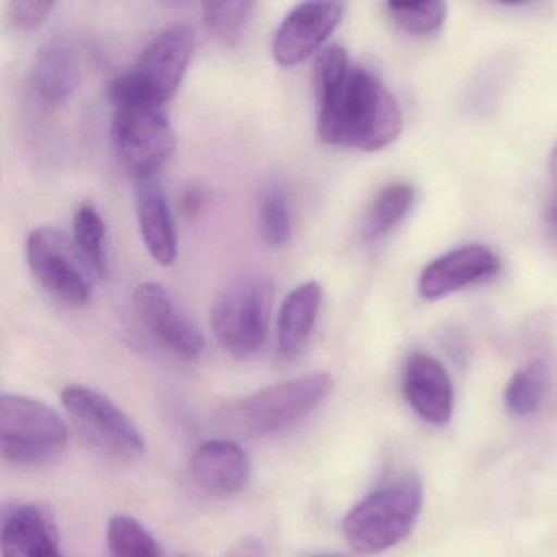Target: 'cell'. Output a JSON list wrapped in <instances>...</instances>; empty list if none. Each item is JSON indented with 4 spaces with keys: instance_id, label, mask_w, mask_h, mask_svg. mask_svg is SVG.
Here are the masks:
<instances>
[{
    "instance_id": "1",
    "label": "cell",
    "mask_w": 557,
    "mask_h": 557,
    "mask_svg": "<svg viewBox=\"0 0 557 557\" xmlns=\"http://www.w3.org/2000/svg\"><path fill=\"white\" fill-rule=\"evenodd\" d=\"M314 97L318 135L327 145L381 151L403 132V113L393 94L370 71L354 66L342 45L319 53Z\"/></svg>"
},
{
    "instance_id": "2",
    "label": "cell",
    "mask_w": 557,
    "mask_h": 557,
    "mask_svg": "<svg viewBox=\"0 0 557 557\" xmlns=\"http://www.w3.org/2000/svg\"><path fill=\"white\" fill-rule=\"evenodd\" d=\"M332 389L331 374L324 371L302 374L226 404L218 410L214 422L231 435L246 438L273 435L311 416Z\"/></svg>"
},
{
    "instance_id": "3",
    "label": "cell",
    "mask_w": 557,
    "mask_h": 557,
    "mask_svg": "<svg viewBox=\"0 0 557 557\" xmlns=\"http://www.w3.org/2000/svg\"><path fill=\"white\" fill-rule=\"evenodd\" d=\"M190 27L171 25L143 51L132 70L113 81L110 99L116 107H159L178 92L194 58Z\"/></svg>"
},
{
    "instance_id": "4",
    "label": "cell",
    "mask_w": 557,
    "mask_h": 557,
    "mask_svg": "<svg viewBox=\"0 0 557 557\" xmlns=\"http://www.w3.org/2000/svg\"><path fill=\"white\" fill-rule=\"evenodd\" d=\"M423 505L422 482L406 475L377 488L351 508L342 530L351 549L377 554L409 536Z\"/></svg>"
},
{
    "instance_id": "5",
    "label": "cell",
    "mask_w": 557,
    "mask_h": 557,
    "mask_svg": "<svg viewBox=\"0 0 557 557\" xmlns=\"http://www.w3.org/2000/svg\"><path fill=\"white\" fill-rule=\"evenodd\" d=\"M272 306L273 283L267 276L250 273L231 282L211 308L221 347L236 358L259 354L269 338Z\"/></svg>"
},
{
    "instance_id": "6",
    "label": "cell",
    "mask_w": 557,
    "mask_h": 557,
    "mask_svg": "<svg viewBox=\"0 0 557 557\" xmlns=\"http://www.w3.org/2000/svg\"><path fill=\"white\" fill-rule=\"evenodd\" d=\"M70 442L63 417L41 400L0 394V451L15 465L54 461Z\"/></svg>"
},
{
    "instance_id": "7",
    "label": "cell",
    "mask_w": 557,
    "mask_h": 557,
    "mask_svg": "<svg viewBox=\"0 0 557 557\" xmlns=\"http://www.w3.org/2000/svg\"><path fill=\"white\" fill-rule=\"evenodd\" d=\"M61 403L79 435L97 451L125 462L145 456V436L132 417L106 394L73 384L61 394Z\"/></svg>"
},
{
    "instance_id": "8",
    "label": "cell",
    "mask_w": 557,
    "mask_h": 557,
    "mask_svg": "<svg viewBox=\"0 0 557 557\" xmlns=\"http://www.w3.org/2000/svg\"><path fill=\"white\" fill-rule=\"evenodd\" d=\"M112 143L135 181L154 178L177 146L171 120L159 107H116Z\"/></svg>"
},
{
    "instance_id": "9",
    "label": "cell",
    "mask_w": 557,
    "mask_h": 557,
    "mask_svg": "<svg viewBox=\"0 0 557 557\" xmlns=\"http://www.w3.org/2000/svg\"><path fill=\"white\" fill-rule=\"evenodd\" d=\"M27 259L38 282L64 305L81 308L92 295L94 273L74 239L57 227L41 226L27 239Z\"/></svg>"
},
{
    "instance_id": "10",
    "label": "cell",
    "mask_w": 557,
    "mask_h": 557,
    "mask_svg": "<svg viewBox=\"0 0 557 557\" xmlns=\"http://www.w3.org/2000/svg\"><path fill=\"white\" fill-rule=\"evenodd\" d=\"M133 302L139 322L156 344L178 360L194 361L200 358L205 350L203 334L161 283L146 282L139 285Z\"/></svg>"
},
{
    "instance_id": "11",
    "label": "cell",
    "mask_w": 557,
    "mask_h": 557,
    "mask_svg": "<svg viewBox=\"0 0 557 557\" xmlns=\"http://www.w3.org/2000/svg\"><path fill=\"white\" fill-rule=\"evenodd\" d=\"M345 5L338 2H302L280 24L272 53L283 67L308 60L334 34L344 18Z\"/></svg>"
},
{
    "instance_id": "12",
    "label": "cell",
    "mask_w": 557,
    "mask_h": 557,
    "mask_svg": "<svg viewBox=\"0 0 557 557\" xmlns=\"http://www.w3.org/2000/svg\"><path fill=\"white\" fill-rule=\"evenodd\" d=\"M500 270V260L488 247L472 244L433 260L420 275L423 299L445 298L466 286L491 278Z\"/></svg>"
},
{
    "instance_id": "13",
    "label": "cell",
    "mask_w": 557,
    "mask_h": 557,
    "mask_svg": "<svg viewBox=\"0 0 557 557\" xmlns=\"http://www.w3.org/2000/svg\"><path fill=\"white\" fill-rule=\"evenodd\" d=\"M60 534L47 508L35 504L11 505L2 515V557H61Z\"/></svg>"
},
{
    "instance_id": "14",
    "label": "cell",
    "mask_w": 557,
    "mask_h": 557,
    "mask_svg": "<svg viewBox=\"0 0 557 557\" xmlns=\"http://www.w3.org/2000/svg\"><path fill=\"white\" fill-rule=\"evenodd\" d=\"M404 394L417 416L433 425H445L453 416L455 393L448 371L426 354H413L404 371Z\"/></svg>"
},
{
    "instance_id": "15",
    "label": "cell",
    "mask_w": 557,
    "mask_h": 557,
    "mask_svg": "<svg viewBox=\"0 0 557 557\" xmlns=\"http://www.w3.org/2000/svg\"><path fill=\"white\" fill-rule=\"evenodd\" d=\"M190 474L201 491L211 495H234L250 479V459L237 443L208 440L195 449Z\"/></svg>"
},
{
    "instance_id": "16",
    "label": "cell",
    "mask_w": 557,
    "mask_h": 557,
    "mask_svg": "<svg viewBox=\"0 0 557 557\" xmlns=\"http://www.w3.org/2000/svg\"><path fill=\"white\" fill-rule=\"evenodd\" d=\"M135 205L146 249L159 265L171 267L177 260V231L168 198L156 177L135 181Z\"/></svg>"
},
{
    "instance_id": "17",
    "label": "cell",
    "mask_w": 557,
    "mask_h": 557,
    "mask_svg": "<svg viewBox=\"0 0 557 557\" xmlns=\"http://www.w3.org/2000/svg\"><path fill=\"white\" fill-rule=\"evenodd\" d=\"M30 83L47 106L67 102L79 84V63L73 47L61 38L47 41L35 58Z\"/></svg>"
},
{
    "instance_id": "18",
    "label": "cell",
    "mask_w": 557,
    "mask_h": 557,
    "mask_svg": "<svg viewBox=\"0 0 557 557\" xmlns=\"http://www.w3.org/2000/svg\"><path fill=\"white\" fill-rule=\"evenodd\" d=\"M321 302L322 286L314 280L301 283L286 296L276 325L280 354L286 360L298 357L308 345L318 321Z\"/></svg>"
},
{
    "instance_id": "19",
    "label": "cell",
    "mask_w": 557,
    "mask_h": 557,
    "mask_svg": "<svg viewBox=\"0 0 557 557\" xmlns=\"http://www.w3.org/2000/svg\"><path fill=\"white\" fill-rule=\"evenodd\" d=\"M549 367L544 360H533L518 370L505 389V406L517 417H530L540 410L549 389Z\"/></svg>"
},
{
    "instance_id": "20",
    "label": "cell",
    "mask_w": 557,
    "mask_h": 557,
    "mask_svg": "<svg viewBox=\"0 0 557 557\" xmlns=\"http://www.w3.org/2000/svg\"><path fill=\"white\" fill-rule=\"evenodd\" d=\"M416 191L406 184L384 188L367 211L361 233L367 240H377L394 230L412 208Z\"/></svg>"
},
{
    "instance_id": "21",
    "label": "cell",
    "mask_w": 557,
    "mask_h": 557,
    "mask_svg": "<svg viewBox=\"0 0 557 557\" xmlns=\"http://www.w3.org/2000/svg\"><path fill=\"white\" fill-rule=\"evenodd\" d=\"M260 234L267 246L280 249L292 239L293 223L288 195L280 182H270L260 195Z\"/></svg>"
},
{
    "instance_id": "22",
    "label": "cell",
    "mask_w": 557,
    "mask_h": 557,
    "mask_svg": "<svg viewBox=\"0 0 557 557\" xmlns=\"http://www.w3.org/2000/svg\"><path fill=\"white\" fill-rule=\"evenodd\" d=\"M203 22L208 34L221 44H239L246 34L252 18L256 4L247 0H231V2H203Z\"/></svg>"
},
{
    "instance_id": "23",
    "label": "cell",
    "mask_w": 557,
    "mask_h": 557,
    "mask_svg": "<svg viewBox=\"0 0 557 557\" xmlns=\"http://www.w3.org/2000/svg\"><path fill=\"white\" fill-rule=\"evenodd\" d=\"M107 544L112 557H161L156 537L132 515L119 513L110 518Z\"/></svg>"
},
{
    "instance_id": "24",
    "label": "cell",
    "mask_w": 557,
    "mask_h": 557,
    "mask_svg": "<svg viewBox=\"0 0 557 557\" xmlns=\"http://www.w3.org/2000/svg\"><path fill=\"white\" fill-rule=\"evenodd\" d=\"M106 236V223L97 208L89 203L81 205L74 214V243L99 278L107 272Z\"/></svg>"
},
{
    "instance_id": "25",
    "label": "cell",
    "mask_w": 557,
    "mask_h": 557,
    "mask_svg": "<svg viewBox=\"0 0 557 557\" xmlns=\"http://www.w3.org/2000/svg\"><path fill=\"white\" fill-rule=\"evenodd\" d=\"M387 14L397 28L410 37H430L445 24V2H389Z\"/></svg>"
},
{
    "instance_id": "26",
    "label": "cell",
    "mask_w": 557,
    "mask_h": 557,
    "mask_svg": "<svg viewBox=\"0 0 557 557\" xmlns=\"http://www.w3.org/2000/svg\"><path fill=\"white\" fill-rule=\"evenodd\" d=\"M50 0H12L5 8V21L14 32H35L40 28L53 12Z\"/></svg>"
},
{
    "instance_id": "27",
    "label": "cell",
    "mask_w": 557,
    "mask_h": 557,
    "mask_svg": "<svg viewBox=\"0 0 557 557\" xmlns=\"http://www.w3.org/2000/svg\"><path fill=\"white\" fill-rule=\"evenodd\" d=\"M205 205H207V190L203 185L188 184L182 190L181 198H178V210L185 218H195L201 213Z\"/></svg>"
},
{
    "instance_id": "28",
    "label": "cell",
    "mask_w": 557,
    "mask_h": 557,
    "mask_svg": "<svg viewBox=\"0 0 557 557\" xmlns=\"http://www.w3.org/2000/svg\"><path fill=\"white\" fill-rule=\"evenodd\" d=\"M226 557H265L262 541L253 536L244 537L231 547Z\"/></svg>"
},
{
    "instance_id": "29",
    "label": "cell",
    "mask_w": 557,
    "mask_h": 557,
    "mask_svg": "<svg viewBox=\"0 0 557 557\" xmlns=\"http://www.w3.org/2000/svg\"><path fill=\"white\" fill-rule=\"evenodd\" d=\"M547 226H549L550 236L554 237L557 244V205H554L547 213Z\"/></svg>"
},
{
    "instance_id": "30",
    "label": "cell",
    "mask_w": 557,
    "mask_h": 557,
    "mask_svg": "<svg viewBox=\"0 0 557 557\" xmlns=\"http://www.w3.org/2000/svg\"><path fill=\"white\" fill-rule=\"evenodd\" d=\"M550 174H553L554 182L557 184V145L554 148L553 156H550Z\"/></svg>"
},
{
    "instance_id": "31",
    "label": "cell",
    "mask_w": 557,
    "mask_h": 557,
    "mask_svg": "<svg viewBox=\"0 0 557 557\" xmlns=\"http://www.w3.org/2000/svg\"><path fill=\"white\" fill-rule=\"evenodd\" d=\"M315 557H344V556H332V554H327V556H315Z\"/></svg>"
},
{
    "instance_id": "32",
    "label": "cell",
    "mask_w": 557,
    "mask_h": 557,
    "mask_svg": "<svg viewBox=\"0 0 557 557\" xmlns=\"http://www.w3.org/2000/svg\"><path fill=\"white\" fill-rule=\"evenodd\" d=\"M61 557H63V556H61Z\"/></svg>"
},
{
    "instance_id": "33",
    "label": "cell",
    "mask_w": 557,
    "mask_h": 557,
    "mask_svg": "<svg viewBox=\"0 0 557 557\" xmlns=\"http://www.w3.org/2000/svg\"><path fill=\"white\" fill-rule=\"evenodd\" d=\"M182 557H184V556H182Z\"/></svg>"
}]
</instances>
